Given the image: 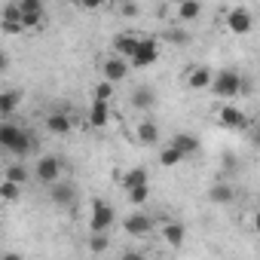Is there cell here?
<instances>
[{"label":"cell","instance_id":"d590c367","mask_svg":"<svg viewBox=\"0 0 260 260\" xmlns=\"http://www.w3.org/2000/svg\"><path fill=\"white\" fill-rule=\"evenodd\" d=\"M178 4H181V0H178Z\"/></svg>","mask_w":260,"mask_h":260},{"label":"cell","instance_id":"1f68e13d","mask_svg":"<svg viewBox=\"0 0 260 260\" xmlns=\"http://www.w3.org/2000/svg\"><path fill=\"white\" fill-rule=\"evenodd\" d=\"M22 13H43V0H16Z\"/></svg>","mask_w":260,"mask_h":260},{"label":"cell","instance_id":"9a60e30c","mask_svg":"<svg viewBox=\"0 0 260 260\" xmlns=\"http://www.w3.org/2000/svg\"><path fill=\"white\" fill-rule=\"evenodd\" d=\"M162 239H166L172 248H181V245L187 242V226L178 223V220H169V223H162Z\"/></svg>","mask_w":260,"mask_h":260},{"label":"cell","instance_id":"4fadbf2b","mask_svg":"<svg viewBox=\"0 0 260 260\" xmlns=\"http://www.w3.org/2000/svg\"><path fill=\"white\" fill-rule=\"evenodd\" d=\"M211 68L208 64H193L190 71H187V89H193V92H202V89H208V83H211Z\"/></svg>","mask_w":260,"mask_h":260},{"label":"cell","instance_id":"ffe728a7","mask_svg":"<svg viewBox=\"0 0 260 260\" xmlns=\"http://www.w3.org/2000/svg\"><path fill=\"white\" fill-rule=\"evenodd\" d=\"M128 101H132V107H135V110H150V107L156 104V95H153V89H150V86H138Z\"/></svg>","mask_w":260,"mask_h":260},{"label":"cell","instance_id":"83f0119b","mask_svg":"<svg viewBox=\"0 0 260 260\" xmlns=\"http://www.w3.org/2000/svg\"><path fill=\"white\" fill-rule=\"evenodd\" d=\"M166 40H169L172 46H190V40H193V37H190L187 31H178V28H175V31H169V34H166Z\"/></svg>","mask_w":260,"mask_h":260},{"label":"cell","instance_id":"603a6c76","mask_svg":"<svg viewBox=\"0 0 260 260\" xmlns=\"http://www.w3.org/2000/svg\"><path fill=\"white\" fill-rule=\"evenodd\" d=\"M135 46H138V37H135V34H116V37H113V49H116V55H122V58L132 55Z\"/></svg>","mask_w":260,"mask_h":260},{"label":"cell","instance_id":"3957f363","mask_svg":"<svg viewBox=\"0 0 260 260\" xmlns=\"http://www.w3.org/2000/svg\"><path fill=\"white\" fill-rule=\"evenodd\" d=\"M132 68H138V71H144V68H153L156 61H159V46H156V40H150V37H138V46L132 49V55L125 58Z\"/></svg>","mask_w":260,"mask_h":260},{"label":"cell","instance_id":"f546056e","mask_svg":"<svg viewBox=\"0 0 260 260\" xmlns=\"http://www.w3.org/2000/svg\"><path fill=\"white\" fill-rule=\"evenodd\" d=\"M40 22H43V13H22V28H25V31L40 28Z\"/></svg>","mask_w":260,"mask_h":260},{"label":"cell","instance_id":"44dd1931","mask_svg":"<svg viewBox=\"0 0 260 260\" xmlns=\"http://www.w3.org/2000/svg\"><path fill=\"white\" fill-rule=\"evenodd\" d=\"M172 147H178L184 156H193V153L199 150V138H196L193 132H178V135L172 138Z\"/></svg>","mask_w":260,"mask_h":260},{"label":"cell","instance_id":"8992f818","mask_svg":"<svg viewBox=\"0 0 260 260\" xmlns=\"http://www.w3.org/2000/svg\"><path fill=\"white\" fill-rule=\"evenodd\" d=\"M226 28H230L233 34H239V37L251 34V28H254V16H251V10H245V7L230 10V13H226Z\"/></svg>","mask_w":260,"mask_h":260},{"label":"cell","instance_id":"d6a6232c","mask_svg":"<svg viewBox=\"0 0 260 260\" xmlns=\"http://www.w3.org/2000/svg\"><path fill=\"white\" fill-rule=\"evenodd\" d=\"M122 16H128V19H132V16H138V4H132V0H125V4H122Z\"/></svg>","mask_w":260,"mask_h":260},{"label":"cell","instance_id":"30bf717a","mask_svg":"<svg viewBox=\"0 0 260 260\" xmlns=\"http://www.w3.org/2000/svg\"><path fill=\"white\" fill-rule=\"evenodd\" d=\"M122 230H125V236H147L153 230V220L144 211H132V214L122 220Z\"/></svg>","mask_w":260,"mask_h":260},{"label":"cell","instance_id":"5bb4252c","mask_svg":"<svg viewBox=\"0 0 260 260\" xmlns=\"http://www.w3.org/2000/svg\"><path fill=\"white\" fill-rule=\"evenodd\" d=\"M46 128L52 135H58V138H64L68 132H71V116L64 113V110H52L49 116H46Z\"/></svg>","mask_w":260,"mask_h":260},{"label":"cell","instance_id":"52a82bcc","mask_svg":"<svg viewBox=\"0 0 260 260\" xmlns=\"http://www.w3.org/2000/svg\"><path fill=\"white\" fill-rule=\"evenodd\" d=\"M217 116H220V125L233 128V132H242V128H248V113H245L242 107H236V104H223Z\"/></svg>","mask_w":260,"mask_h":260},{"label":"cell","instance_id":"f1b7e54d","mask_svg":"<svg viewBox=\"0 0 260 260\" xmlns=\"http://www.w3.org/2000/svg\"><path fill=\"white\" fill-rule=\"evenodd\" d=\"M113 83H107V80H101V83H95V98H101V101H113Z\"/></svg>","mask_w":260,"mask_h":260},{"label":"cell","instance_id":"7a4b0ae2","mask_svg":"<svg viewBox=\"0 0 260 260\" xmlns=\"http://www.w3.org/2000/svg\"><path fill=\"white\" fill-rule=\"evenodd\" d=\"M208 89H211V95H217V98H239V95H248V92H251V83H248L239 71L226 68V71H217V74L211 77Z\"/></svg>","mask_w":260,"mask_h":260},{"label":"cell","instance_id":"cb8c5ba5","mask_svg":"<svg viewBox=\"0 0 260 260\" xmlns=\"http://www.w3.org/2000/svg\"><path fill=\"white\" fill-rule=\"evenodd\" d=\"M4 178H10V181H16V184H22V187H25V184L31 181V172H28V166H25L22 159H16V162H10V166H7V175H4Z\"/></svg>","mask_w":260,"mask_h":260},{"label":"cell","instance_id":"d6986e66","mask_svg":"<svg viewBox=\"0 0 260 260\" xmlns=\"http://www.w3.org/2000/svg\"><path fill=\"white\" fill-rule=\"evenodd\" d=\"M208 202H214V205H230V202H236V187H233V184H214V187L208 190Z\"/></svg>","mask_w":260,"mask_h":260},{"label":"cell","instance_id":"6da1fadb","mask_svg":"<svg viewBox=\"0 0 260 260\" xmlns=\"http://www.w3.org/2000/svg\"><path fill=\"white\" fill-rule=\"evenodd\" d=\"M0 150L16 159H25L34 153V135L7 116V119H0Z\"/></svg>","mask_w":260,"mask_h":260},{"label":"cell","instance_id":"2e32d148","mask_svg":"<svg viewBox=\"0 0 260 260\" xmlns=\"http://www.w3.org/2000/svg\"><path fill=\"white\" fill-rule=\"evenodd\" d=\"M22 104V92L19 89H7V92H0V119H7L19 110Z\"/></svg>","mask_w":260,"mask_h":260},{"label":"cell","instance_id":"5b68a950","mask_svg":"<svg viewBox=\"0 0 260 260\" xmlns=\"http://www.w3.org/2000/svg\"><path fill=\"white\" fill-rule=\"evenodd\" d=\"M113 223H116V211H113V205H107V202H92V211H89V230L92 233H110L113 230Z\"/></svg>","mask_w":260,"mask_h":260},{"label":"cell","instance_id":"836d02e7","mask_svg":"<svg viewBox=\"0 0 260 260\" xmlns=\"http://www.w3.org/2000/svg\"><path fill=\"white\" fill-rule=\"evenodd\" d=\"M77 4H80L83 10H98V7L104 4V0H77Z\"/></svg>","mask_w":260,"mask_h":260},{"label":"cell","instance_id":"277c9868","mask_svg":"<svg viewBox=\"0 0 260 260\" xmlns=\"http://www.w3.org/2000/svg\"><path fill=\"white\" fill-rule=\"evenodd\" d=\"M61 159L58 156H40L37 162H34V172H31V178L37 181V184H43V187H49V184H55V181H61Z\"/></svg>","mask_w":260,"mask_h":260},{"label":"cell","instance_id":"ba28073f","mask_svg":"<svg viewBox=\"0 0 260 260\" xmlns=\"http://www.w3.org/2000/svg\"><path fill=\"white\" fill-rule=\"evenodd\" d=\"M101 74H104V80L107 83H122L125 77H128V61L122 58V55H113V58H107L104 64H101Z\"/></svg>","mask_w":260,"mask_h":260},{"label":"cell","instance_id":"8fae6325","mask_svg":"<svg viewBox=\"0 0 260 260\" xmlns=\"http://www.w3.org/2000/svg\"><path fill=\"white\" fill-rule=\"evenodd\" d=\"M0 31H4V34H22L25 31L22 28V10H19V4L4 7V13H0Z\"/></svg>","mask_w":260,"mask_h":260},{"label":"cell","instance_id":"9c48e42d","mask_svg":"<svg viewBox=\"0 0 260 260\" xmlns=\"http://www.w3.org/2000/svg\"><path fill=\"white\" fill-rule=\"evenodd\" d=\"M49 199H52V205H58V208H74V205H77V190H74L71 184L55 181V184H49Z\"/></svg>","mask_w":260,"mask_h":260},{"label":"cell","instance_id":"7402d4cb","mask_svg":"<svg viewBox=\"0 0 260 260\" xmlns=\"http://www.w3.org/2000/svg\"><path fill=\"white\" fill-rule=\"evenodd\" d=\"M202 16V4H199V0H181V4H178V19L187 25V22H196Z\"/></svg>","mask_w":260,"mask_h":260},{"label":"cell","instance_id":"e0dca14e","mask_svg":"<svg viewBox=\"0 0 260 260\" xmlns=\"http://www.w3.org/2000/svg\"><path fill=\"white\" fill-rule=\"evenodd\" d=\"M135 138H138V144H144V147H153V144L159 141V125H156V122H150V119L138 122V132H135Z\"/></svg>","mask_w":260,"mask_h":260},{"label":"cell","instance_id":"e575fe53","mask_svg":"<svg viewBox=\"0 0 260 260\" xmlns=\"http://www.w3.org/2000/svg\"><path fill=\"white\" fill-rule=\"evenodd\" d=\"M7 68H10V55H7V52H4V49H0V74H4V71H7Z\"/></svg>","mask_w":260,"mask_h":260},{"label":"cell","instance_id":"ac0fdd59","mask_svg":"<svg viewBox=\"0 0 260 260\" xmlns=\"http://www.w3.org/2000/svg\"><path fill=\"white\" fill-rule=\"evenodd\" d=\"M144 184H147V169H141V166H135V169H128V172L119 175V187H122V190L144 187Z\"/></svg>","mask_w":260,"mask_h":260},{"label":"cell","instance_id":"d4e9b609","mask_svg":"<svg viewBox=\"0 0 260 260\" xmlns=\"http://www.w3.org/2000/svg\"><path fill=\"white\" fill-rule=\"evenodd\" d=\"M0 199H4V202H19L22 199V184L4 178V181H0Z\"/></svg>","mask_w":260,"mask_h":260},{"label":"cell","instance_id":"4dcf8cb0","mask_svg":"<svg viewBox=\"0 0 260 260\" xmlns=\"http://www.w3.org/2000/svg\"><path fill=\"white\" fill-rule=\"evenodd\" d=\"M89 251H92V254H101V251H107V239H104V233H95V236H89Z\"/></svg>","mask_w":260,"mask_h":260},{"label":"cell","instance_id":"4316f807","mask_svg":"<svg viewBox=\"0 0 260 260\" xmlns=\"http://www.w3.org/2000/svg\"><path fill=\"white\" fill-rule=\"evenodd\" d=\"M125 196H128V202H132V205H144L147 199H150V187L144 184V187H132V190H125Z\"/></svg>","mask_w":260,"mask_h":260},{"label":"cell","instance_id":"7c38bea8","mask_svg":"<svg viewBox=\"0 0 260 260\" xmlns=\"http://www.w3.org/2000/svg\"><path fill=\"white\" fill-rule=\"evenodd\" d=\"M86 119H89V125H92V128H104V125L110 122V101L92 98V104H89V113H86Z\"/></svg>","mask_w":260,"mask_h":260},{"label":"cell","instance_id":"484cf974","mask_svg":"<svg viewBox=\"0 0 260 260\" xmlns=\"http://www.w3.org/2000/svg\"><path fill=\"white\" fill-rule=\"evenodd\" d=\"M184 159H187V156H184V153H181V150H178V147H172V144H169V147H162V150H159V162H162V166H166V169H175V166H181V162H184Z\"/></svg>","mask_w":260,"mask_h":260}]
</instances>
